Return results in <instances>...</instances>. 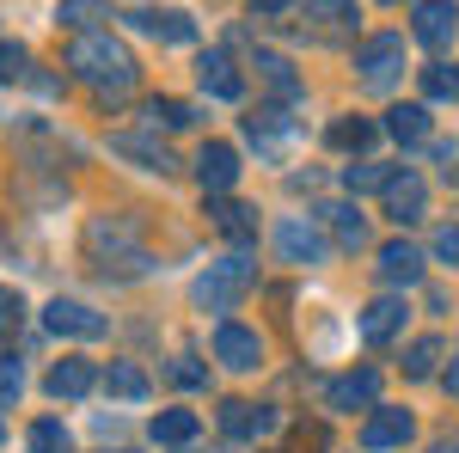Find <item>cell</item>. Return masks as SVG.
I'll return each mask as SVG.
<instances>
[{
  "instance_id": "30",
  "label": "cell",
  "mask_w": 459,
  "mask_h": 453,
  "mask_svg": "<svg viewBox=\"0 0 459 453\" xmlns=\"http://www.w3.org/2000/svg\"><path fill=\"white\" fill-rule=\"evenodd\" d=\"M307 19H318L325 31H343L355 25V0H307Z\"/></svg>"
},
{
  "instance_id": "10",
  "label": "cell",
  "mask_w": 459,
  "mask_h": 453,
  "mask_svg": "<svg viewBox=\"0 0 459 453\" xmlns=\"http://www.w3.org/2000/svg\"><path fill=\"white\" fill-rule=\"evenodd\" d=\"M270 429H276V411L270 405H251V398H227L221 405V435L227 441H257Z\"/></svg>"
},
{
  "instance_id": "21",
  "label": "cell",
  "mask_w": 459,
  "mask_h": 453,
  "mask_svg": "<svg viewBox=\"0 0 459 453\" xmlns=\"http://www.w3.org/2000/svg\"><path fill=\"white\" fill-rule=\"evenodd\" d=\"M246 135L257 141L264 153H276L282 141H294V123H288L282 110H251V117H246Z\"/></svg>"
},
{
  "instance_id": "39",
  "label": "cell",
  "mask_w": 459,
  "mask_h": 453,
  "mask_svg": "<svg viewBox=\"0 0 459 453\" xmlns=\"http://www.w3.org/2000/svg\"><path fill=\"white\" fill-rule=\"evenodd\" d=\"M19 313H25V307H19V294H13V288H0V331H13Z\"/></svg>"
},
{
  "instance_id": "5",
  "label": "cell",
  "mask_w": 459,
  "mask_h": 453,
  "mask_svg": "<svg viewBox=\"0 0 459 453\" xmlns=\"http://www.w3.org/2000/svg\"><path fill=\"white\" fill-rule=\"evenodd\" d=\"M276 251H282L288 264H325L331 257V240L318 233V221L288 214V221H276Z\"/></svg>"
},
{
  "instance_id": "4",
  "label": "cell",
  "mask_w": 459,
  "mask_h": 453,
  "mask_svg": "<svg viewBox=\"0 0 459 453\" xmlns=\"http://www.w3.org/2000/svg\"><path fill=\"white\" fill-rule=\"evenodd\" d=\"M214 362L233 368V374H251V368L264 362V337H257L251 325H239V318H221V325H214Z\"/></svg>"
},
{
  "instance_id": "14",
  "label": "cell",
  "mask_w": 459,
  "mask_h": 453,
  "mask_svg": "<svg viewBox=\"0 0 459 453\" xmlns=\"http://www.w3.org/2000/svg\"><path fill=\"white\" fill-rule=\"evenodd\" d=\"M380 196H386V214L392 221H398V227H411V221H423V203H429V184L417 172H411V166H404V172L392 178L386 190H380Z\"/></svg>"
},
{
  "instance_id": "18",
  "label": "cell",
  "mask_w": 459,
  "mask_h": 453,
  "mask_svg": "<svg viewBox=\"0 0 459 453\" xmlns=\"http://www.w3.org/2000/svg\"><path fill=\"white\" fill-rule=\"evenodd\" d=\"M135 31H147V37H160V43H196V25H190V13H135L129 19Z\"/></svg>"
},
{
  "instance_id": "17",
  "label": "cell",
  "mask_w": 459,
  "mask_h": 453,
  "mask_svg": "<svg viewBox=\"0 0 459 453\" xmlns=\"http://www.w3.org/2000/svg\"><path fill=\"white\" fill-rule=\"evenodd\" d=\"M209 214H214V227H221L227 240H239V245L257 240V209H246V203H233V196H209Z\"/></svg>"
},
{
  "instance_id": "6",
  "label": "cell",
  "mask_w": 459,
  "mask_h": 453,
  "mask_svg": "<svg viewBox=\"0 0 459 453\" xmlns=\"http://www.w3.org/2000/svg\"><path fill=\"white\" fill-rule=\"evenodd\" d=\"M411 435H417V417L398 411V405H374L368 423H361V448L368 453H392V448H404Z\"/></svg>"
},
{
  "instance_id": "38",
  "label": "cell",
  "mask_w": 459,
  "mask_h": 453,
  "mask_svg": "<svg viewBox=\"0 0 459 453\" xmlns=\"http://www.w3.org/2000/svg\"><path fill=\"white\" fill-rule=\"evenodd\" d=\"M435 257H441V264H459V227H454V221L435 227Z\"/></svg>"
},
{
  "instance_id": "34",
  "label": "cell",
  "mask_w": 459,
  "mask_h": 453,
  "mask_svg": "<svg viewBox=\"0 0 459 453\" xmlns=\"http://www.w3.org/2000/svg\"><path fill=\"white\" fill-rule=\"evenodd\" d=\"M19 392H25V368H19V355H0V411H13Z\"/></svg>"
},
{
  "instance_id": "8",
  "label": "cell",
  "mask_w": 459,
  "mask_h": 453,
  "mask_svg": "<svg viewBox=\"0 0 459 453\" xmlns=\"http://www.w3.org/2000/svg\"><path fill=\"white\" fill-rule=\"evenodd\" d=\"M43 325L56 337H80V344H99L105 337V313H92L86 301H49L43 307Z\"/></svg>"
},
{
  "instance_id": "43",
  "label": "cell",
  "mask_w": 459,
  "mask_h": 453,
  "mask_svg": "<svg viewBox=\"0 0 459 453\" xmlns=\"http://www.w3.org/2000/svg\"><path fill=\"white\" fill-rule=\"evenodd\" d=\"M386 6H398V0H386Z\"/></svg>"
},
{
  "instance_id": "15",
  "label": "cell",
  "mask_w": 459,
  "mask_h": 453,
  "mask_svg": "<svg viewBox=\"0 0 459 453\" xmlns=\"http://www.w3.org/2000/svg\"><path fill=\"white\" fill-rule=\"evenodd\" d=\"M404 318H411V307H404L398 294L374 301V307L361 313V344H392V337H404Z\"/></svg>"
},
{
  "instance_id": "19",
  "label": "cell",
  "mask_w": 459,
  "mask_h": 453,
  "mask_svg": "<svg viewBox=\"0 0 459 453\" xmlns=\"http://www.w3.org/2000/svg\"><path fill=\"white\" fill-rule=\"evenodd\" d=\"M386 135L398 141V147H423L429 141V110L423 105H392L386 110Z\"/></svg>"
},
{
  "instance_id": "13",
  "label": "cell",
  "mask_w": 459,
  "mask_h": 453,
  "mask_svg": "<svg viewBox=\"0 0 459 453\" xmlns=\"http://www.w3.org/2000/svg\"><path fill=\"white\" fill-rule=\"evenodd\" d=\"M196 178H203L209 196H227V190L239 184V153H233L227 141H209V147L196 153Z\"/></svg>"
},
{
  "instance_id": "7",
  "label": "cell",
  "mask_w": 459,
  "mask_h": 453,
  "mask_svg": "<svg viewBox=\"0 0 459 453\" xmlns=\"http://www.w3.org/2000/svg\"><path fill=\"white\" fill-rule=\"evenodd\" d=\"M411 37H417L423 49H447V43L459 37L454 0H417V6H411Z\"/></svg>"
},
{
  "instance_id": "42",
  "label": "cell",
  "mask_w": 459,
  "mask_h": 453,
  "mask_svg": "<svg viewBox=\"0 0 459 453\" xmlns=\"http://www.w3.org/2000/svg\"><path fill=\"white\" fill-rule=\"evenodd\" d=\"M435 453H459V435H454V441H441V448H435Z\"/></svg>"
},
{
  "instance_id": "28",
  "label": "cell",
  "mask_w": 459,
  "mask_h": 453,
  "mask_svg": "<svg viewBox=\"0 0 459 453\" xmlns=\"http://www.w3.org/2000/svg\"><path fill=\"white\" fill-rule=\"evenodd\" d=\"M105 13H110V0H62V6H56V19H62V25H74L80 37L99 31V19H105Z\"/></svg>"
},
{
  "instance_id": "32",
  "label": "cell",
  "mask_w": 459,
  "mask_h": 453,
  "mask_svg": "<svg viewBox=\"0 0 459 453\" xmlns=\"http://www.w3.org/2000/svg\"><path fill=\"white\" fill-rule=\"evenodd\" d=\"M423 92L429 99H459V62H435V68H423Z\"/></svg>"
},
{
  "instance_id": "11",
  "label": "cell",
  "mask_w": 459,
  "mask_h": 453,
  "mask_svg": "<svg viewBox=\"0 0 459 453\" xmlns=\"http://www.w3.org/2000/svg\"><path fill=\"white\" fill-rule=\"evenodd\" d=\"M374 270H380L386 288H417V282H423V251H417L411 240H392V245H380Z\"/></svg>"
},
{
  "instance_id": "25",
  "label": "cell",
  "mask_w": 459,
  "mask_h": 453,
  "mask_svg": "<svg viewBox=\"0 0 459 453\" xmlns=\"http://www.w3.org/2000/svg\"><path fill=\"white\" fill-rule=\"evenodd\" d=\"M153 441H160V448L196 441V411H160V417H153Z\"/></svg>"
},
{
  "instance_id": "33",
  "label": "cell",
  "mask_w": 459,
  "mask_h": 453,
  "mask_svg": "<svg viewBox=\"0 0 459 453\" xmlns=\"http://www.w3.org/2000/svg\"><path fill=\"white\" fill-rule=\"evenodd\" d=\"M86 240H92V251H117V245H129L135 240V221H92V227H86Z\"/></svg>"
},
{
  "instance_id": "26",
  "label": "cell",
  "mask_w": 459,
  "mask_h": 453,
  "mask_svg": "<svg viewBox=\"0 0 459 453\" xmlns=\"http://www.w3.org/2000/svg\"><path fill=\"white\" fill-rule=\"evenodd\" d=\"M25 453H74V435L56 417H37L31 435H25Z\"/></svg>"
},
{
  "instance_id": "27",
  "label": "cell",
  "mask_w": 459,
  "mask_h": 453,
  "mask_svg": "<svg viewBox=\"0 0 459 453\" xmlns=\"http://www.w3.org/2000/svg\"><path fill=\"white\" fill-rule=\"evenodd\" d=\"M142 117L153 129H190V123H196V105H184V99H147Z\"/></svg>"
},
{
  "instance_id": "9",
  "label": "cell",
  "mask_w": 459,
  "mask_h": 453,
  "mask_svg": "<svg viewBox=\"0 0 459 453\" xmlns=\"http://www.w3.org/2000/svg\"><path fill=\"white\" fill-rule=\"evenodd\" d=\"M325 405H331V411H374V405H380V374H374V368L337 374V380L325 386Z\"/></svg>"
},
{
  "instance_id": "1",
  "label": "cell",
  "mask_w": 459,
  "mask_h": 453,
  "mask_svg": "<svg viewBox=\"0 0 459 453\" xmlns=\"http://www.w3.org/2000/svg\"><path fill=\"white\" fill-rule=\"evenodd\" d=\"M68 74L74 80H86V86H99V92H129L135 86V56H129V43L123 37H110V31H86V37H74L68 43Z\"/></svg>"
},
{
  "instance_id": "41",
  "label": "cell",
  "mask_w": 459,
  "mask_h": 453,
  "mask_svg": "<svg viewBox=\"0 0 459 453\" xmlns=\"http://www.w3.org/2000/svg\"><path fill=\"white\" fill-rule=\"evenodd\" d=\"M288 0H251V13H282Z\"/></svg>"
},
{
  "instance_id": "31",
  "label": "cell",
  "mask_w": 459,
  "mask_h": 453,
  "mask_svg": "<svg viewBox=\"0 0 459 453\" xmlns=\"http://www.w3.org/2000/svg\"><path fill=\"white\" fill-rule=\"evenodd\" d=\"M117 153H135V160L153 166V172H172V166H178L166 147H153V141H142V135H117Z\"/></svg>"
},
{
  "instance_id": "20",
  "label": "cell",
  "mask_w": 459,
  "mask_h": 453,
  "mask_svg": "<svg viewBox=\"0 0 459 453\" xmlns=\"http://www.w3.org/2000/svg\"><path fill=\"white\" fill-rule=\"evenodd\" d=\"M325 221H331V233H337V245L343 251H361L368 245V221H361V209L355 203H331V209H318Z\"/></svg>"
},
{
  "instance_id": "23",
  "label": "cell",
  "mask_w": 459,
  "mask_h": 453,
  "mask_svg": "<svg viewBox=\"0 0 459 453\" xmlns=\"http://www.w3.org/2000/svg\"><path fill=\"white\" fill-rule=\"evenodd\" d=\"M105 392H110V398H123V405H142V398H147V374L135 368V362H110V368H105Z\"/></svg>"
},
{
  "instance_id": "16",
  "label": "cell",
  "mask_w": 459,
  "mask_h": 453,
  "mask_svg": "<svg viewBox=\"0 0 459 453\" xmlns=\"http://www.w3.org/2000/svg\"><path fill=\"white\" fill-rule=\"evenodd\" d=\"M49 398H86L92 386H99V368L92 362H80V355H62L56 368H49Z\"/></svg>"
},
{
  "instance_id": "40",
  "label": "cell",
  "mask_w": 459,
  "mask_h": 453,
  "mask_svg": "<svg viewBox=\"0 0 459 453\" xmlns=\"http://www.w3.org/2000/svg\"><path fill=\"white\" fill-rule=\"evenodd\" d=\"M441 386H447V392H454V398H459V355H454V362H447V374H441Z\"/></svg>"
},
{
  "instance_id": "22",
  "label": "cell",
  "mask_w": 459,
  "mask_h": 453,
  "mask_svg": "<svg viewBox=\"0 0 459 453\" xmlns=\"http://www.w3.org/2000/svg\"><path fill=\"white\" fill-rule=\"evenodd\" d=\"M257 74H264V86H270L276 99H300V74H294V62H288V56L264 49V56H257Z\"/></svg>"
},
{
  "instance_id": "35",
  "label": "cell",
  "mask_w": 459,
  "mask_h": 453,
  "mask_svg": "<svg viewBox=\"0 0 459 453\" xmlns=\"http://www.w3.org/2000/svg\"><path fill=\"white\" fill-rule=\"evenodd\" d=\"M374 141V123L368 117H343V123H331V147H368Z\"/></svg>"
},
{
  "instance_id": "3",
  "label": "cell",
  "mask_w": 459,
  "mask_h": 453,
  "mask_svg": "<svg viewBox=\"0 0 459 453\" xmlns=\"http://www.w3.org/2000/svg\"><path fill=\"white\" fill-rule=\"evenodd\" d=\"M355 68H361V80H368L374 92H386L392 80L404 74V37L398 31H374L361 49H355Z\"/></svg>"
},
{
  "instance_id": "29",
  "label": "cell",
  "mask_w": 459,
  "mask_h": 453,
  "mask_svg": "<svg viewBox=\"0 0 459 453\" xmlns=\"http://www.w3.org/2000/svg\"><path fill=\"white\" fill-rule=\"evenodd\" d=\"M435 362H441V337H417V344L404 349V374H411V380H429Z\"/></svg>"
},
{
  "instance_id": "37",
  "label": "cell",
  "mask_w": 459,
  "mask_h": 453,
  "mask_svg": "<svg viewBox=\"0 0 459 453\" xmlns=\"http://www.w3.org/2000/svg\"><path fill=\"white\" fill-rule=\"evenodd\" d=\"M172 380L184 386V392H196V386L209 380V368H203V362H196V355H172Z\"/></svg>"
},
{
  "instance_id": "24",
  "label": "cell",
  "mask_w": 459,
  "mask_h": 453,
  "mask_svg": "<svg viewBox=\"0 0 459 453\" xmlns=\"http://www.w3.org/2000/svg\"><path fill=\"white\" fill-rule=\"evenodd\" d=\"M398 172H404V166H380V160H361V166H343V190H350V196H361V190H386Z\"/></svg>"
},
{
  "instance_id": "12",
  "label": "cell",
  "mask_w": 459,
  "mask_h": 453,
  "mask_svg": "<svg viewBox=\"0 0 459 453\" xmlns=\"http://www.w3.org/2000/svg\"><path fill=\"white\" fill-rule=\"evenodd\" d=\"M196 86L209 92V99H246V80H239V68H233V56L227 49H209L203 62H196Z\"/></svg>"
},
{
  "instance_id": "36",
  "label": "cell",
  "mask_w": 459,
  "mask_h": 453,
  "mask_svg": "<svg viewBox=\"0 0 459 453\" xmlns=\"http://www.w3.org/2000/svg\"><path fill=\"white\" fill-rule=\"evenodd\" d=\"M0 80H37L25 43H0Z\"/></svg>"
},
{
  "instance_id": "2",
  "label": "cell",
  "mask_w": 459,
  "mask_h": 453,
  "mask_svg": "<svg viewBox=\"0 0 459 453\" xmlns=\"http://www.w3.org/2000/svg\"><path fill=\"white\" fill-rule=\"evenodd\" d=\"M251 282H257V264H251L246 251H233V257H214L209 270L190 282V301H196L203 313H233V307L246 301Z\"/></svg>"
}]
</instances>
